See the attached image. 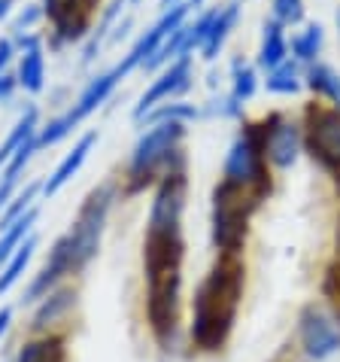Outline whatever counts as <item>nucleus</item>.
Here are the masks:
<instances>
[{"mask_svg":"<svg viewBox=\"0 0 340 362\" xmlns=\"http://www.w3.org/2000/svg\"><path fill=\"white\" fill-rule=\"evenodd\" d=\"M9 58H13V43H9V40H0V70L9 64Z\"/></svg>","mask_w":340,"mask_h":362,"instance_id":"f704fd0d","label":"nucleus"},{"mask_svg":"<svg viewBox=\"0 0 340 362\" xmlns=\"http://www.w3.org/2000/svg\"><path fill=\"white\" fill-rule=\"evenodd\" d=\"M13 88H16V83H13V76L0 74V100H6L9 95H13Z\"/></svg>","mask_w":340,"mask_h":362,"instance_id":"72a5a7b5","label":"nucleus"},{"mask_svg":"<svg viewBox=\"0 0 340 362\" xmlns=\"http://www.w3.org/2000/svg\"><path fill=\"white\" fill-rule=\"evenodd\" d=\"M234 22H237V6H228V9H222V13L216 16L213 31H210L207 43H204V58H216V52L222 49L225 37H228V31L234 28Z\"/></svg>","mask_w":340,"mask_h":362,"instance_id":"5701e85b","label":"nucleus"},{"mask_svg":"<svg viewBox=\"0 0 340 362\" xmlns=\"http://www.w3.org/2000/svg\"><path fill=\"white\" fill-rule=\"evenodd\" d=\"M73 271H79V265H76V247H73V238H70V235H61V238L55 240V247L49 250V259H46L43 271H40V274L34 277V284L28 286L25 301L46 298V296L55 289L58 280L67 277V274H73Z\"/></svg>","mask_w":340,"mask_h":362,"instance_id":"9d476101","label":"nucleus"},{"mask_svg":"<svg viewBox=\"0 0 340 362\" xmlns=\"http://www.w3.org/2000/svg\"><path fill=\"white\" fill-rule=\"evenodd\" d=\"M9 6H13V0H0V18L9 16Z\"/></svg>","mask_w":340,"mask_h":362,"instance_id":"e433bc0d","label":"nucleus"},{"mask_svg":"<svg viewBox=\"0 0 340 362\" xmlns=\"http://www.w3.org/2000/svg\"><path fill=\"white\" fill-rule=\"evenodd\" d=\"M192 4H201V0H192Z\"/></svg>","mask_w":340,"mask_h":362,"instance_id":"79ce46f5","label":"nucleus"},{"mask_svg":"<svg viewBox=\"0 0 340 362\" xmlns=\"http://www.w3.org/2000/svg\"><path fill=\"white\" fill-rule=\"evenodd\" d=\"M307 149L328 170H340V110L310 107L307 110Z\"/></svg>","mask_w":340,"mask_h":362,"instance_id":"0eeeda50","label":"nucleus"},{"mask_svg":"<svg viewBox=\"0 0 340 362\" xmlns=\"http://www.w3.org/2000/svg\"><path fill=\"white\" fill-rule=\"evenodd\" d=\"M37 18H40V9H25V13L16 18V31H22V28H31Z\"/></svg>","mask_w":340,"mask_h":362,"instance_id":"473e14b6","label":"nucleus"},{"mask_svg":"<svg viewBox=\"0 0 340 362\" xmlns=\"http://www.w3.org/2000/svg\"><path fill=\"white\" fill-rule=\"evenodd\" d=\"M34 250H37V238H28L22 247L13 253V259L6 262V268L0 271V293H6L9 286L16 284L18 277L25 274V268H28V262H31V256H34Z\"/></svg>","mask_w":340,"mask_h":362,"instance_id":"4be33fe9","label":"nucleus"},{"mask_svg":"<svg viewBox=\"0 0 340 362\" xmlns=\"http://www.w3.org/2000/svg\"><path fill=\"white\" fill-rule=\"evenodd\" d=\"M301 149V132L292 122L274 119V128L265 132V153L277 168H292Z\"/></svg>","mask_w":340,"mask_h":362,"instance_id":"ddd939ff","label":"nucleus"},{"mask_svg":"<svg viewBox=\"0 0 340 362\" xmlns=\"http://www.w3.org/2000/svg\"><path fill=\"white\" fill-rule=\"evenodd\" d=\"M37 192H40V183H28V186H25V192H18L16 204H6V210H4V214H0V231H6L9 226L16 223L18 216H25L28 210H31V204H34Z\"/></svg>","mask_w":340,"mask_h":362,"instance_id":"393cba45","label":"nucleus"},{"mask_svg":"<svg viewBox=\"0 0 340 362\" xmlns=\"http://www.w3.org/2000/svg\"><path fill=\"white\" fill-rule=\"evenodd\" d=\"M286 58V37H283V25L271 22L265 25V43H262V52H258V64L262 67H271L277 70Z\"/></svg>","mask_w":340,"mask_h":362,"instance_id":"aec40b11","label":"nucleus"},{"mask_svg":"<svg viewBox=\"0 0 340 362\" xmlns=\"http://www.w3.org/2000/svg\"><path fill=\"white\" fill-rule=\"evenodd\" d=\"M134 4H137V0H134Z\"/></svg>","mask_w":340,"mask_h":362,"instance_id":"37998d69","label":"nucleus"},{"mask_svg":"<svg viewBox=\"0 0 340 362\" xmlns=\"http://www.w3.org/2000/svg\"><path fill=\"white\" fill-rule=\"evenodd\" d=\"M186 119H195V107L170 104V107H162V110H155V113H149V122H186Z\"/></svg>","mask_w":340,"mask_h":362,"instance_id":"c756f323","label":"nucleus"},{"mask_svg":"<svg viewBox=\"0 0 340 362\" xmlns=\"http://www.w3.org/2000/svg\"><path fill=\"white\" fill-rule=\"evenodd\" d=\"M113 186H97L88 192V198L83 201L79 214L73 219V228L67 231L73 238V247H76V265L83 271L92 259L97 256L101 250V238H104V226H107V216H109V207H113Z\"/></svg>","mask_w":340,"mask_h":362,"instance_id":"39448f33","label":"nucleus"},{"mask_svg":"<svg viewBox=\"0 0 340 362\" xmlns=\"http://www.w3.org/2000/svg\"><path fill=\"white\" fill-rule=\"evenodd\" d=\"M122 6H125V0H113V4H109V9H107L104 16H101V25H97L95 37L88 40V46H85V62H92V58H95L97 46H101V40H104V34H107V28L113 25V18H116L119 13H122Z\"/></svg>","mask_w":340,"mask_h":362,"instance_id":"cd10ccee","label":"nucleus"},{"mask_svg":"<svg viewBox=\"0 0 340 362\" xmlns=\"http://www.w3.org/2000/svg\"><path fill=\"white\" fill-rule=\"evenodd\" d=\"M298 67L295 64H279L271 76H267V92H298Z\"/></svg>","mask_w":340,"mask_h":362,"instance_id":"bb28decb","label":"nucleus"},{"mask_svg":"<svg viewBox=\"0 0 340 362\" xmlns=\"http://www.w3.org/2000/svg\"><path fill=\"white\" fill-rule=\"evenodd\" d=\"M34 223H37V207H31L25 216H18L6 231H0V262H9V259H13V253L25 244V238H28V231H31Z\"/></svg>","mask_w":340,"mask_h":362,"instance_id":"6ab92c4d","label":"nucleus"},{"mask_svg":"<svg viewBox=\"0 0 340 362\" xmlns=\"http://www.w3.org/2000/svg\"><path fill=\"white\" fill-rule=\"evenodd\" d=\"M9 323H13V308H0V335L9 329Z\"/></svg>","mask_w":340,"mask_h":362,"instance_id":"c9c22d12","label":"nucleus"},{"mask_svg":"<svg viewBox=\"0 0 340 362\" xmlns=\"http://www.w3.org/2000/svg\"><path fill=\"white\" fill-rule=\"evenodd\" d=\"M16 362H67L64 338L46 335V338L28 341V344L18 350V359Z\"/></svg>","mask_w":340,"mask_h":362,"instance_id":"a211bd4d","label":"nucleus"},{"mask_svg":"<svg viewBox=\"0 0 340 362\" xmlns=\"http://www.w3.org/2000/svg\"><path fill=\"white\" fill-rule=\"evenodd\" d=\"M334 180H337V186H340V170H334Z\"/></svg>","mask_w":340,"mask_h":362,"instance_id":"58836bf2","label":"nucleus"},{"mask_svg":"<svg viewBox=\"0 0 340 362\" xmlns=\"http://www.w3.org/2000/svg\"><path fill=\"white\" fill-rule=\"evenodd\" d=\"M310 86H313L316 92H322L325 98H332L337 104V110H340V76L332 67H325V64L310 67Z\"/></svg>","mask_w":340,"mask_h":362,"instance_id":"b1692460","label":"nucleus"},{"mask_svg":"<svg viewBox=\"0 0 340 362\" xmlns=\"http://www.w3.org/2000/svg\"><path fill=\"white\" fill-rule=\"evenodd\" d=\"M274 16L279 25H295V22H301L304 6H301V0H274Z\"/></svg>","mask_w":340,"mask_h":362,"instance_id":"2f4dec72","label":"nucleus"},{"mask_svg":"<svg viewBox=\"0 0 340 362\" xmlns=\"http://www.w3.org/2000/svg\"><path fill=\"white\" fill-rule=\"evenodd\" d=\"M183 231H146L143 271H146V317L162 347L174 344L183 293Z\"/></svg>","mask_w":340,"mask_h":362,"instance_id":"f257e3e1","label":"nucleus"},{"mask_svg":"<svg viewBox=\"0 0 340 362\" xmlns=\"http://www.w3.org/2000/svg\"><path fill=\"white\" fill-rule=\"evenodd\" d=\"M46 79V67H43V52L40 46H31L22 58V67H18V83H22L28 92H40Z\"/></svg>","mask_w":340,"mask_h":362,"instance_id":"412c9836","label":"nucleus"},{"mask_svg":"<svg viewBox=\"0 0 340 362\" xmlns=\"http://www.w3.org/2000/svg\"><path fill=\"white\" fill-rule=\"evenodd\" d=\"M95 144H97V134H95V132H88V134H85V137L73 146V153H67V156H64V162L55 168V174L46 180L43 192H46V195H55L58 189H61V186L67 183V180L73 177L79 168H83V162L88 158V153H92V146H95Z\"/></svg>","mask_w":340,"mask_h":362,"instance_id":"2eb2a0df","label":"nucleus"},{"mask_svg":"<svg viewBox=\"0 0 340 362\" xmlns=\"http://www.w3.org/2000/svg\"><path fill=\"white\" fill-rule=\"evenodd\" d=\"M337 28H340V9H337Z\"/></svg>","mask_w":340,"mask_h":362,"instance_id":"ea45409f","label":"nucleus"},{"mask_svg":"<svg viewBox=\"0 0 340 362\" xmlns=\"http://www.w3.org/2000/svg\"><path fill=\"white\" fill-rule=\"evenodd\" d=\"M298 338L307 359L313 362H325L340 350V326H334V320L316 305H307L298 317Z\"/></svg>","mask_w":340,"mask_h":362,"instance_id":"6e6552de","label":"nucleus"},{"mask_svg":"<svg viewBox=\"0 0 340 362\" xmlns=\"http://www.w3.org/2000/svg\"><path fill=\"white\" fill-rule=\"evenodd\" d=\"M255 92V74H253V67H234V100H246V98H253Z\"/></svg>","mask_w":340,"mask_h":362,"instance_id":"7c9ffc66","label":"nucleus"},{"mask_svg":"<svg viewBox=\"0 0 340 362\" xmlns=\"http://www.w3.org/2000/svg\"><path fill=\"white\" fill-rule=\"evenodd\" d=\"M255 192H249L243 186H234L222 180L213 192V240L216 247L228 256H237L243 250L246 240V223L249 214L258 207Z\"/></svg>","mask_w":340,"mask_h":362,"instance_id":"7ed1b4c3","label":"nucleus"},{"mask_svg":"<svg viewBox=\"0 0 340 362\" xmlns=\"http://www.w3.org/2000/svg\"><path fill=\"white\" fill-rule=\"evenodd\" d=\"M119 79H122V76H119L116 70H109V74H104V76L92 79V83H88V88H85V92L79 95L76 107L70 110L67 116L73 119V122H83V119H85L88 113H92V110H97V107H101L104 100L109 98V92H113V88H116V83H119Z\"/></svg>","mask_w":340,"mask_h":362,"instance_id":"dca6fc26","label":"nucleus"},{"mask_svg":"<svg viewBox=\"0 0 340 362\" xmlns=\"http://www.w3.org/2000/svg\"><path fill=\"white\" fill-rule=\"evenodd\" d=\"M0 165H6V158H0Z\"/></svg>","mask_w":340,"mask_h":362,"instance_id":"a19ab883","label":"nucleus"},{"mask_svg":"<svg viewBox=\"0 0 340 362\" xmlns=\"http://www.w3.org/2000/svg\"><path fill=\"white\" fill-rule=\"evenodd\" d=\"M73 301H76V293L73 289H52L46 298H43V305L37 308V314H34V329H49L52 323H58L70 308H73Z\"/></svg>","mask_w":340,"mask_h":362,"instance_id":"f3484780","label":"nucleus"},{"mask_svg":"<svg viewBox=\"0 0 340 362\" xmlns=\"http://www.w3.org/2000/svg\"><path fill=\"white\" fill-rule=\"evenodd\" d=\"M73 125H76V122H73V119H70L67 113L58 116V119H52V122H49L43 132L37 134V149H43V146H49V144H58V140H61Z\"/></svg>","mask_w":340,"mask_h":362,"instance_id":"c85d7f7f","label":"nucleus"},{"mask_svg":"<svg viewBox=\"0 0 340 362\" xmlns=\"http://www.w3.org/2000/svg\"><path fill=\"white\" fill-rule=\"evenodd\" d=\"M186 13H188V6H174V9H167V13L162 16V22H155L149 31L143 34L134 43V49L125 55V62L116 67V74L119 76H128L131 70L137 67V64H146L149 58H152L155 52H158V46H162V40L167 37V34H174L176 28H183V18H186Z\"/></svg>","mask_w":340,"mask_h":362,"instance_id":"9b49d317","label":"nucleus"},{"mask_svg":"<svg viewBox=\"0 0 340 362\" xmlns=\"http://www.w3.org/2000/svg\"><path fill=\"white\" fill-rule=\"evenodd\" d=\"M97 0H52L46 4L49 18L55 22V31L61 40H79L88 28V18H92Z\"/></svg>","mask_w":340,"mask_h":362,"instance_id":"f8f14e48","label":"nucleus"},{"mask_svg":"<svg viewBox=\"0 0 340 362\" xmlns=\"http://www.w3.org/2000/svg\"><path fill=\"white\" fill-rule=\"evenodd\" d=\"M262 156H265V137L258 134L255 125H253L249 132H243L234 140L231 153L225 158V180L234 186L249 189V192H255L258 198H265L267 174H265Z\"/></svg>","mask_w":340,"mask_h":362,"instance_id":"423d86ee","label":"nucleus"},{"mask_svg":"<svg viewBox=\"0 0 340 362\" xmlns=\"http://www.w3.org/2000/svg\"><path fill=\"white\" fill-rule=\"evenodd\" d=\"M319 46H322V28L319 25H307V31L292 40V49H295V55L301 58V62H313Z\"/></svg>","mask_w":340,"mask_h":362,"instance_id":"a878e982","label":"nucleus"},{"mask_svg":"<svg viewBox=\"0 0 340 362\" xmlns=\"http://www.w3.org/2000/svg\"><path fill=\"white\" fill-rule=\"evenodd\" d=\"M337 259H340V226H337Z\"/></svg>","mask_w":340,"mask_h":362,"instance_id":"4c0bfd02","label":"nucleus"},{"mask_svg":"<svg viewBox=\"0 0 340 362\" xmlns=\"http://www.w3.org/2000/svg\"><path fill=\"white\" fill-rule=\"evenodd\" d=\"M183 134H186L183 122H158L152 132H146L137 140L134 156H131V168H128V177H131L128 192H140L146 183H152L155 174L167 177V174H174V170H183V168L170 165V158L176 156V144L183 140Z\"/></svg>","mask_w":340,"mask_h":362,"instance_id":"20e7f679","label":"nucleus"},{"mask_svg":"<svg viewBox=\"0 0 340 362\" xmlns=\"http://www.w3.org/2000/svg\"><path fill=\"white\" fill-rule=\"evenodd\" d=\"M188 86V55L186 58H176L174 64H170L162 76L152 83V88L140 98V104H137V110H134V116L137 119H143L149 110H152L158 100H164V98H170V95H176V92H183V88Z\"/></svg>","mask_w":340,"mask_h":362,"instance_id":"4468645a","label":"nucleus"},{"mask_svg":"<svg viewBox=\"0 0 340 362\" xmlns=\"http://www.w3.org/2000/svg\"><path fill=\"white\" fill-rule=\"evenodd\" d=\"M240 296H243V265L237 256L222 253L198 286L192 308V341L204 354H216L225 347L240 310Z\"/></svg>","mask_w":340,"mask_h":362,"instance_id":"f03ea898","label":"nucleus"},{"mask_svg":"<svg viewBox=\"0 0 340 362\" xmlns=\"http://www.w3.org/2000/svg\"><path fill=\"white\" fill-rule=\"evenodd\" d=\"M188 195V180L183 170L162 177L158 192L149 210V228L146 231H183V210Z\"/></svg>","mask_w":340,"mask_h":362,"instance_id":"1a4fd4ad","label":"nucleus"}]
</instances>
